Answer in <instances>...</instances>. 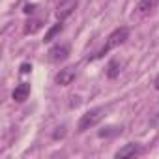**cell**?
I'll list each match as a JSON object with an SVG mask.
<instances>
[{
  "instance_id": "cell-1",
  "label": "cell",
  "mask_w": 159,
  "mask_h": 159,
  "mask_svg": "<svg viewBox=\"0 0 159 159\" xmlns=\"http://www.w3.org/2000/svg\"><path fill=\"white\" fill-rule=\"evenodd\" d=\"M129 28L127 26H120V28H116V30H112L111 34H109V38H107V41H105V45L94 54V56H90V60H99V58H103L109 51H112V49H116V47H120V45H124L127 39H129Z\"/></svg>"
},
{
  "instance_id": "cell-2",
  "label": "cell",
  "mask_w": 159,
  "mask_h": 159,
  "mask_svg": "<svg viewBox=\"0 0 159 159\" xmlns=\"http://www.w3.org/2000/svg\"><path fill=\"white\" fill-rule=\"evenodd\" d=\"M103 116H105V109H103V107L90 109L88 112H84V114L81 116V120H79V124H77V131H79V133L88 131L90 127L98 125V124L103 120Z\"/></svg>"
},
{
  "instance_id": "cell-3",
  "label": "cell",
  "mask_w": 159,
  "mask_h": 159,
  "mask_svg": "<svg viewBox=\"0 0 159 159\" xmlns=\"http://www.w3.org/2000/svg\"><path fill=\"white\" fill-rule=\"evenodd\" d=\"M75 77H77V73H75L73 67H64V69H60V71L56 73L54 83H56L58 86H69V84L75 81Z\"/></svg>"
},
{
  "instance_id": "cell-4",
  "label": "cell",
  "mask_w": 159,
  "mask_h": 159,
  "mask_svg": "<svg viewBox=\"0 0 159 159\" xmlns=\"http://www.w3.org/2000/svg\"><path fill=\"white\" fill-rule=\"evenodd\" d=\"M69 56V45L62 43V45H54L49 49V60L51 62H64Z\"/></svg>"
},
{
  "instance_id": "cell-5",
  "label": "cell",
  "mask_w": 159,
  "mask_h": 159,
  "mask_svg": "<svg viewBox=\"0 0 159 159\" xmlns=\"http://www.w3.org/2000/svg\"><path fill=\"white\" fill-rule=\"evenodd\" d=\"M140 153H142L140 144L129 142V144H125L124 148H120V150L114 153V157H116V159H125V157H135V155H140Z\"/></svg>"
},
{
  "instance_id": "cell-6",
  "label": "cell",
  "mask_w": 159,
  "mask_h": 159,
  "mask_svg": "<svg viewBox=\"0 0 159 159\" xmlns=\"http://www.w3.org/2000/svg\"><path fill=\"white\" fill-rule=\"evenodd\" d=\"M77 10V0H66V2H60L58 4V11H56V17L60 21L67 19L73 11Z\"/></svg>"
},
{
  "instance_id": "cell-7",
  "label": "cell",
  "mask_w": 159,
  "mask_h": 159,
  "mask_svg": "<svg viewBox=\"0 0 159 159\" xmlns=\"http://www.w3.org/2000/svg\"><path fill=\"white\" fill-rule=\"evenodd\" d=\"M159 4V0H139V4H137V15L139 17H146L150 15Z\"/></svg>"
},
{
  "instance_id": "cell-8",
  "label": "cell",
  "mask_w": 159,
  "mask_h": 159,
  "mask_svg": "<svg viewBox=\"0 0 159 159\" xmlns=\"http://www.w3.org/2000/svg\"><path fill=\"white\" fill-rule=\"evenodd\" d=\"M28 96H30V84L28 83H21L19 86H15V90L11 94L13 101H17V103H23Z\"/></svg>"
},
{
  "instance_id": "cell-9",
  "label": "cell",
  "mask_w": 159,
  "mask_h": 159,
  "mask_svg": "<svg viewBox=\"0 0 159 159\" xmlns=\"http://www.w3.org/2000/svg\"><path fill=\"white\" fill-rule=\"evenodd\" d=\"M62 30H64V23H62V21H58L54 26H51V28L47 30V34H45V39H43V41H45V43H51V41H52V39H54Z\"/></svg>"
},
{
  "instance_id": "cell-10",
  "label": "cell",
  "mask_w": 159,
  "mask_h": 159,
  "mask_svg": "<svg viewBox=\"0 0 159 159\" xmlns=\"http://www.w3.org/2000/svg\"><path fill=\"white\" fill-rule=\"evenodd\" d=\"M41 26H43V21L41 19H30L25 25V34H36Z\"/></svg>"
},
{
  "instance_id": "cell-11",
  "label": "cell",
  "mask_w": 159,
  "mask_h": 159,
  "mask_svg": "<svg viewBox=\"0 0 159 159\" xmlns=\"http://www.w3.org/2000/svg\"><path fill=\"white\" fill-rule=\"evenodd\" d=\"M120 69H122L120 62H118V60H111L109 66H107V77H109V79H116V77L120 75Z\"/></svg>"
},
{
  "instance_id": "cell-12",
  "label": "cell",
  "mask_w": 159,
  "mask_h": 159,
  "mask_svg": "<svg viewBox=\"0 0 159 159\" xmlns=\"http://www.w3.org/2000/svg\"><path fill=\"white\" fill-rule=\"evenodd\" d=\"M122 131V127H103L98 135L99 137H111V135H118Z\"/></svg>"
},
{
  "instance_id": "cell-13",
  "label": "cell",
  "mask_w": 159,
  "mask_h": 159,
  "mask_svg": "<svg viewBox=\"0 0 159 159\" xmlns=\"http://www.w3.org/2000/svg\"><path fill=\"white\" fill-rule=\"evenodd\" d=\"M64 135H66V127H64V125H60V127H56V131H54V135H52V137H54V139H60V137H64Z\"/></svg>"
},
{
  "instance_id": "cell-14",
  "label": "cell",
  "mask_w": 159,
  "mask_h": 159,
  "mask_svg": "<svg viewBox=\"0 0 159 159\" xmlns=\"http://www.w3.org/2000/svg\"><path fill=\"white\" fill-rule=\"evenodd\" d=\"M23 11H25L26 15H30V13H34V11H36V4H26Z\"/></svg>"
},
{
  "instance_id": "cell-15",
  "label": "cell",
  "mask_w": 159,
  "mask_h": 159,
  "mask_svg": "<svg viewBox=\"0 0 159 159\" xmlns=\"http://www.w3.org/2000/svg\"><path fill=\"white\" fill-rule=\"evenodd\" d=\"M30 69H32V66H30V64H23V66H21V73H28Z\"/></svg>"
},
{
  "instance_id": "cell-16",
  "label": "cell",
  "mask_w": 159,
  "mask_h": 159,
  "mask_svg": "<svg viewBox=\"0 0 159 159\" xmlns=\"http://www.w3.org/2000/svg\"><path fill=\"white\" fill-rule=\"evenodd\" d=\"M153 88H155V90H159V75L153 79Z\"/></svg>"
},
{
  "instance_id": "cell-17",
  "label": "cell",
  "mask_w": 159,
  "mask_h": 159,
  "mask_svg": "<svg viewBox=\"0 0 159 159\" xmlns=\"http://www.w3.org/2000/svg\"><path fill=\"white\" fill-rule=\"evenodd\" d=\"M54 2H58V4H60V2H66V0H54Z\"/></svg>"
}]
</instances>
